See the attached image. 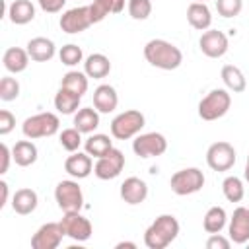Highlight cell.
Listing matches in <instances>:
<instances>
[{
    "mask_svg": "<svg viewBox=\"0 0 249 249\" xmlns=\"http://www.w3.org/2000/svg\"><path fill=\"white\" fill-rule=\"evenodd\" d=\"M167 150V140L161 132H146V134H138L132 140V152L138 158H156L165 154Z\"/></svg>",
    "mask_w": 249,
    "mask_h": 249,
    "instance_id": "8",
    "label": "cell"
},
{
    "mask_svg": "<svg viewBox=\"0 0 249 249\" xmlns=\"http://www.w3.org/2000/svg\"><path fill=\"white\" fill-rule=\"evenodd\" d=\"M60 88L70 89V91H74V93H78L82 97L88 91V74L86 72H78V70H70V72H66L62 76Z\"/></svg>",
    "mask_w": 249,
    "mask_h": 249,
    "instance_id": "32",
    "label": "cell"
},
{
    "mask_svg": "<svg viewBox=\"0 0 249 249\" xmlns=\"http://www.w3.org/2000/svg\"><path fill=\"white\" fill-rule=\"evenodd\" d=\"M37 204H39V196L33 189H18L12 196V208L19 216H27L35 212Z\"/></svg>",
    "mask_w": 249,
    "mask_h": 249,
    "instance_id": "21",
    "label": "cell"
},
{
    "mask_svg": "<svg viewBox=\"0 0 249 249\" xmlns=\"http://www.w3.org/2000/svg\"><path fill=\"white\" fill-rule=\"evenodd\" d=\"M243 177H245V181L249 183V156H247V163H245V171H243Z\"/></svg>",
    "mask_w": 249,
    "mask_h": 249,
    "instance_id": "45",
    "label": "cell"
},
{
    "mask_svg": "<svg viewBox=\"0 0 249 249\" xmlns=\"http://www.w3.org/2000/svg\"><path fill=\"white\" fill-rule=\"evenodd\" d=\"M144 124H146L144 115L140 111H136V109H128V111L119 113L111 121V134L117 140H128V138L140 134Z\"/></svg>",
    "mask_w": 249,
    "mask_h": 249,
    "instance_id": "5",
    "label": "cell"
},
{
    "mask_svg": "<svg viewBox=\"0 0 249 249\" xmlns=\"http://www.w3.org/2000/svg\"><path fill=\"white\" fill-rule=\"evenodd\" d=\"M64 171L74 179H86L93 171V161L88 152H72L64 161Z\"/></svg>",
    "mask_w": 249,
    "mask_h": 249,
    "instance_id": "16",
    "label": "cell"
},
{
    "mask_svg": "<svg viewBox=\"0 0 249 249\" xmlns=\"http://www.w3.org/2000/svg\"><path fill=\"white\" fill-rule=\"evenodd\" d=\"M247 243H249V241H247Z\"/></svg>",
    "mask_w": 249,
    "mask_h": 249,
    "instance_id": "47",
    "label": "cell"
},
{
    "mask_svg": "<svg viewBox=\"0 0 249 249\" xmlns=\"http://www.w3.org/2000/svg\"><path fill=\"white\" fill-rule=\"evenodd\" d=\"M169 187L175 195L179 196H187V195H195L204 187V173L198 167H185L179 169L171 175L169 179Z\"/></svg>",
    "mask_w": 249,
    "mask_h": 249,
    "instance_id": "6",
    "label": "cell"
},
{
    "mask_svg": "<svg viewBox=\"0 0 249 249\" xmlns=\"http://www.w3.org/2000/svg\"><path fill=\"white\" fill-rule=\"evenodd\" d=\"M144 58L160 70H175L183 62V53L179 47L165 39H152L144 45Z\"/></svg>",
    "mask_w": 249,
    "mask_h": 249,
    "instance_id": "1",
    "label": "cell"
},
{
    "mask_svg": "<svg viewBox=\"0 0 249 249\" xmlns=\"http://www.w3.org/2000/svg\"><path fill=\"white\" fill-rule=\"evenodd\" d=\"M0 154H2L0 173H6V171H8V167H10V160H14V156H12V150H10L6 144H2V146H0Z\"/></svg>",
    "mask_w": 249,
    "mask_h": 249,
    "instance_id": "42",
    "label": "cell"
},
{
    "mask_svg": "<svg viewBox=\"0 0 249 249\" xmlns=\"http://www.w3.org/2000/svg\"><path fill=\"white\" fill-rule=\"evenodd\" d=\"M19 95V82L12 76H4L0 80V99L2 101H14Z\"/></svg>",
    "mask_w": 249,
    "mask_h": 249,
    "instance_id": "36",
    "label": "cell"
},
{
    "mask_svg": "<svg viewBox=\"0 0 249 249\" xmlns=\"http://www.w3.org/2000/svg\"><path fill=\"white\" fill-rule=\"evenodd\" d=\"M29 58H31V56H29L27 49L10 47V49H6L4 54H2V64H4V68H6L8 72L19 74V72H23V70L27 68Z\"/></svg>",
    "mask_w": 249,
    "mask_h": 249,
    "instance_id": "20",
    "label": "cell"
},
{
    "mask_svg": "<svg viewBox=\"0 0 249 249\" xmlns=\"http://www.w3.org/2000/svg\"><path fill=\"white\" fill-rule=\"evenodd\" d=\"M74 126L82 134H91L99 126V111L91 107H82L74 113Z\"/></svg>",
    "mask_w": 249,
    "mask_h": 249,
    "instance_id": "27",
    "label": "cell"
},
{
    "mask_svg": "<svg viewBox=\"0 0 249 249\" xmlns=\"http://www.w3.org/2000/svg\"><path fill=\"white\" fill-rule=\"evenodd\" d=\"M27 53H29L31 60H35V62H49L54 56L56 47L47 37H33L27 43Z\"/></svg>",
    "mask_w": 249,
    "mask_h": 249,
    "instance_id": "22",
    "label": "cell"
},
{
    "mask_svg": "<svg viewBox=\"0 0 249 249\" xmlns=\"http://www.w3.org/2000/svg\"><path fill=\"white\" fill-rule=\"evenodd\" d=\"M60 226L64 230V235H68L70 239L74 241H88L93 233V228H91V222L82 216L80 212H64L62 220H60Z\"/></svg>",
    "mask_w": 249,
    "mask_h": 249,
    "instance_id": "11",
    "label": "cell"
},
{
    "mask_svg": "<svg viewBox=\"0 0 249 249\" xmlns=\"http://www.w3.org/2000/svg\"><path fill=\"white\" fill-rule=\"evenodd\" d=\"M206 163L214 171H228L235 163V150L230 142H214L206 150Z\"/></svg>",
    "mask_w": 249,
    "mask_h": 249,
    "instance_id": "10",
    "label": "cell"
},
{
    "mask_svg": "<svg viewBox=\"0 0 249 249\" xmlns=\"http://www.w3.org/2000/svg\"><path fill=\"white\" fill-rule=\"evenodd\" d=\"M226 222H228V214L222 206H212L206 210L204 218H202V228L206 233H220L224 228H226Z\"/></svg>",
    "mask_w": 249,
    "mask_h": 249,
    "instance_id": "28",
    "label": "cell"
},
{
    "mask_svg": "<svg viewBox=\"0 0 249 249\" xmlns=\"http://www.w3.org/2000/svg\"><path fill=\"white\" fill-rule=\"evenodd\" d=\"M230 245H231V239H228V237H224L220 233H212L208 237V241H206L208 249H230Z\"/></svg>",
    "mask_w": 249,
    "mask_h": 249,
    "instance_id": "40",
    "label": "cell"
},
{
    "mask_svg": "<svg viewBox=\"0 0 249 249\" xmlns=\"http://www.w3.org/2000/svg\"><path fill=\"white\" fill-rule=\"evenodd\" d=\"M80 99H82V97H80L78 93L60 88V89L56 91V95H54V107H56V111L62 113V115H72V113L78 111Z\"/></svg>",
    "mask_w": 249,
    "mask_h": 249,
    "instance_id": "30",
    "label": "cell"
},
{
    "mask_svg": "<svg viewBox=\"0 0 249 249\" xmlns=\"http://www.w3.org/2000/svg\"><path fill=\"white\" fill-rule=\"evenodd\" d=\"M12 156H14V161L19 165V167H29L37 161V146L27 138V140H19L14 144L12 148Z\"/></svg>",
    "mask_w": 249,
    "mask_h": 249,
    "instance_id": "24",
    "label": "cell"
},
{
    "mask_svg": "<svg viewBox=\"0 0 249 249\" xmlns=\"http://www.w3.org/2000/svg\"><path fill=\"white\" fill-rule=\"evenodd\" d=\"M243 8V0H216V10L222 18H235Z\"/></svg>",
    "mask_w": 249,
    "mask_h": 249,
    "instance_id": "38",
    "label": "cell"
},
{
    "mask_svg": "<svg viewBox=\"0 0 249 249\" xmlns=\"http://www.w3.org/2000/svg\"><path fill=\"white\" fill-rule=\"evenodd\" d=\"M148 196V185L138 177H126L121 183V198L126 204H142Z\"/></svg>",
    "mask_w": 249,
    "mask_h": 249,
    "instance_id": "17",
    "label": "cell"
},
{
    "mask_svg": "<svg viewBox=\"0 0 249 249\" xmlns=\"http://www.w3.org/2000/svg\"><path fill=\"white\" fill-rule=\"evenodd\" d=\"M58 56H60V62H62V64H66V66H76L78 62H82L84 53H82V49H80L78 45L68 43V45H64V47L58 51Z\"/></svg>",
    "mask_w": 249,
    "mask_h": 249,
    "instance_id": "35",
    "label": "cell"
},
{
    "mask_svg": "<svg viewBox=\"0 0 249 249\" xmlns=\"http://www.w3.org/2000/svg\"><path fill=\"white\" fill-rule=\"evenodd\" d=\"M14 126H16V117L8 109H2L0 111V134L2 136L10 134L14 130Z\"/></svg>",
    "mask_w": 249,
    "mask_h": 249,
    "instance_id": "39",
    "label": "cell"
},
{
    "mask_svg": "<svg viewBox=\"0 0 249 249\" xmlns=\"http://www.w3.org/2000/svg\"><path fill=\"white\" fill-rule=\"evenodd\" d=\"M64 237V230L60 222H47L43 224L31 237L33 249H56Z\"/></svg>",
    "mask_w": 249,
    "mask_h": 249,
    "instance_id": "13",
    "label": "cell"
},
{
    "mask_svg": "<svg viewBox=\"0 0 249 249\" xmlns=\"http://www.w3.org/2000/svg\"><path fill=\"white\" fill-rule=\"evenodd\" d=\"M84 72L88 74V78H93V80H101L105 78L109 72H111V62L105 54L101 53H93L86 58L84 62Z\"/></svg>",
    "mask_w": 249,
    "mask_h": 249,
    "instance_id": "26",
    "label": "cell"
},
{
    "mask_svg": "<svg viewBox=\"0 0 249 249\" xmlns=\"http://www.w3.org/2000/svg\"><path fill=\"white\" fill-rule=\"evenodd\" d=\"M222 193L224 196L230 200V202H241L243 196H245V187H243V181L235 175H230L224 179L222 183Z\"/></svg>",
    "mask_w": 249,
    "mask_h": 249,
    "instance_id": "33",
    "label": "cell"
},
{
    "mask_svg": "<svg viewBox=\"0 0 249 249\" xmlns=\"http://www.w3.org/2000/svg\"><path fill=\"white\" fill-rule=\"evenodd\" d=\"M60 29L64 33L76 35L86 31L93 21H91V14H89V6H78V8H70L60 16Z\"/></svg>",
    "mask_w": 249,
    "mask_h": 249,
    "instance_id": "12",
    "label": "cell"
},
{
    "mask_svg": "<svg viewBox=\"0 0 249 249\" xmlns=\"http://www.w3.org/2000/svg\"><path fill=\"white\" fill-rule=\"evenodd\" d=\"M121 247H130V249H134L136 243H132V241H121V243H117V249H121Z\"/></svg>",
    "mask_w": 249,
    "mask_h": 249,
    "instance_id": "44",
    "label": "cell"
},
{
    "mask_svg": "<svg viewBox=\"0 0 249 249\" xmlns=\"http://www.w3.org/2000/svg\"><path fill=\"white\" fill-rule=\"evenodd\" d=\"M111 148H113V142H111V138L107 134H91V136H88L84 140V150L93 158L105 156Z\"/></svg>",
    "mask_w": 249,
    "mask_h": 249,
    "instance_id": "31",
    "label": "cell"
},
{
    "mask_svg": "<svg viewBox=\"0 0 249 249\" xmlns=\"http://www.w3.org/2000/svg\"><path fill=\"white\" fill-rule=\"evenodd\" d=\"M230 239L237 245H243L249 241V208L247 206H237L230 218V228H228Z\"/></svg>",
    "mask_w": 249,
    "mask_h": 249,
    "instance_id": "15",
    "label": "cell"
},
{
    "mask_svg": "<svg viewBox=\"0 0 249 249\" xmlns=\"http://www.w3.org/2000/svg\"><path fill=\"white\" fill-rule=\"evenodd\" d=\"M128 14L132 19H148L152 14V2L150 0H128Z\"/></svg>",
    "mask_w": 249,
    "mask_h": 249,
    "instance_id": "37",
    "label": "cell"
},
{
    "mask_svg": "<svg viewBox=\"0 0 249 249\" xmlns=\"http://www.w3.org/2000/svg\"><path fill=\"white\" fill-rule=\"evenodd\" d=\"M198 47L208 58H220L228 53V37L218 29H206L198 39Z\"/></svg>",
    "mask_w": 249,
    "mask_h": 249,
    "instance_id": "14",
    "label": "cell"
},
{
    "mask_svg": "<svg viewBox=\"0 0 249 249\" xmlns=\"http://www.w3.org/2000/svg\"><path fill=\"white\" fill-rule=\"evenodd\" d=\"M123 167H124V154L117 148H111L105 156L97 158V161L93 165V173H95L97 179L109 181V179L119 177Z\"/></svg>",
    "mask_w": 249,
    "mask_h": 249,
    "instance_id": "9",
    "label": "cell"
},
{
    "mask_svg": "<svg viewBox=\"0 0 249 249\" xmlns=\"http://www.w3.org/2000/svg\"><path fill=\"white\" fill-rule=\"evenodd\" d=\"M179 235V222L173 214L158 216L144 231V245L148 249H165Z\"/></svg>",
    "mask_w": 249,
    "mask_h": 249,
    "instance_id": "2",
    "label": "cell"
},
{
    "mask_svg": "<svg viewBox=\"0 0 249 249\" xmlns=\"http://www.w3.org/2000/svg\"><path fill=\"white\" fill-rule=\"evenodd\" d=\"M58 126H60V121L54 113H37V115H31L23 121L21 124V132L25 138L29 140H37V138H47V136H53L58 132Z\"/></svg>",
    "mask_w": 249,
    "mask_h": 249,
    "instance_id": "4",
    "label": "cell"
},
{
    "mask_svg": "<svg viewBox=\"0 0 249 249\" xmlns=\"http://www.w3.org/2000/svg\"><path fill=\"white\" fill-rule=\"evenodd\" d=\"M119 105V95L117 89L109 84H101L93 91V107L99 113H113Z\"/></svg>",
    "mask_w": 249,
    "mask_h": 249,
    "instance_id": "18",
    "label": "cell"
},
{
    "mask_svg": "<svg viewBox=\"0 0 249 249\" xmlns=\"http://www.w3.org/2000/svg\"><path fill=\"white\" fill-rule=\"evenodd\" d=\"M8 18L14 25H25L35 19V6L31 0H14L8 8Z\"/></svg>",
    "mask_w": 249,
    "mask_h": 249,
    "instance_id": "23",
    "label": "cell"
},
{
    "mask_svg": "<svg viewBox=\"0 0 249 249\" xmlns=\"http://www.w3.org/2000/svg\"><path fill=\"white\" fill-rule=\"evenodd\" d=\"M222 82H224L226 88H228L230 91H233V93H241V91H245V88H247V82H245L243 72H241L237 66H233V64H226V66L222 68Z\"/></svg>",
    "mask_w": 249,
    "mask_h": 249,
    "instance_id": "29",
    "label": "cell"
},
{
    "mask_svg": "<svg viewBox=\"0 0 249 249\" xmlns=\"http://www.w3.org/2000/svg\"><path fill=\"white\" fill-rule=\"evenodd\" d=\"M60 140V146L66 150V152H78V148L82 146V132L72 126V128H64L58 136Z\"/></svg>",
    "mask_w": 249,
    "mask_h": 249,
    "instance_id": "34",
    "label": "cell"
},
{
    "mask_svg": "<svg viewBox=\"0 0 249 249\" xmlns=\"http://www.w3.org/2000/svg\"><path fill=\"white\" fill-rule=\"evenodd\" d=\"M187 21L191 27H195L196 31H206L210 29L212 23V14L210 8L204 2H191L187 8Z\"/></svg>",
    "mask_w": 249,
    "mask_h": 249,
    "instance_id": "19",
    "label": "cell"
},
{
    "mask_svg": "<svg viewBox=\"0 0 249 249\" xmlns=\"http://www.w3.org/2000/svg\"><path fill=\"white\" fill-rule=\"evenodd\" d=\"M195 2H204V0H195Z\"/></svg>",
    "mask_w": 249,
    "mask_h": 249,
    "instance_id": "46",
    "label": "cell"
},
{
    "mask_svg": "<svg viewBox=\"0 0 249 249\" xmlns=\"http://www.w3.org/2000/svg\"><path fill=\"white\" fill-rule=\"evenodd\" d=\"M124 8V0H93L89 4V14L91 21L99 23L103 21L109 14H121Z\"/></svg>",
    "mask_w": 249,
    "mask_h": 249,
    "instance_id": "25",
    "label": "cell"
},
{
    "mask_svg": "<svg viewBox=\"0 0 249 249\" xmlns=\"http://www.w3.org/2000/svg\"><path fill=\"white\" fill-rule=\"evenodd\" d=\"M0 191H2V196H0V208H4L6 202H8V183H6V181H0Z\"/></svg>",
    "mask_w": 249,
    "mask_h": 249,
    "instance_id": "43",
    "label": "cell"
},
{
    "mask_svg": "<svg viewBox=\"0 0 249 249\" xmlns=\"http://www.w3.org/2000/svg\"><path fill=\"white\" fill-rule=\"evenodd\" d=\"M54 200L62 212H80L84 208L82 187L74 179H64L54 187Z\"/></svg>",
    "mask_w": 249,
    "mask_h": 249,
    "instance_id": "7",
    "label": "cell"
},
{
    "mask_svg": "<svg viewBox=\"0 0 249 249\" xmlns=\"http://www.w3.org/2000/svg\"><path fill=\"white\" fill-rule=\"evenodd\" d=\"M37 2H39L41 10L47 12V14H56V12H60V10L64 8V4H66V0H37Z\"/></svg>",
    "mask_w": 249,
    "mask_h": 249,
    "instance_id": "41",
    "label": "cell"
},
{
    "mask_svg": "<svg viewBox=\"0 0 249 249\" xmlns=\"http://www.w3.org/2000/svg\"><path fill=\"white\" fill-rule=\"evenodd\" d=\"M231 105V95L228 93V89L216 88L212 91H208L200 101H198V117L202 121H216L222 119Z\"/></svg>",
    "mask_w": 249,
    "mask_h": 249,
    "instance_id": "3",
    "label": "cell"
}]
</instances>
